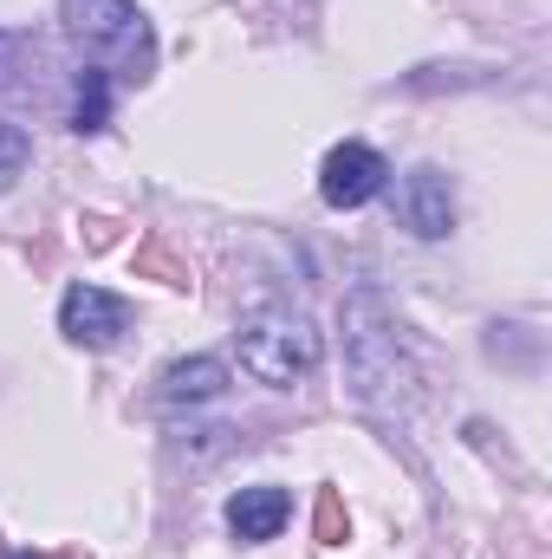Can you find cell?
Wrapping results in <instances>:
<instances>
[{
  "instance_id": "cell-1",
  "label": "cell",
  "mask_w": 552,
  "mask_h": 559,
  "mask_svg": "<svg viewBox=\"0 0 552 559\" xmlns=\"http://www.w3.org/2000/svg\"><path fill=\"white\" fill-rule=\"evenodd\" d=\"M65 20H72L79 46L111 59L118 72L143 79L156 66V39H149V20H143L137 0H65Z\"/></svg>"
},
{
  "instance_id": "cell-2",
  "label": "cell",
  "mask_w": 552,
  "mask_h": 559,
  "mask_svg": "<svg viewBox=\"0 0 552 559\" xmlns=\"http://www.w3.org/2000/svg\"><path fill=\"white\" fill-rule=\"evenodd\" d=\"M235 338H241V365L261 384H279V391L319 365V332L299 312H254V319H241Z\"/></svg>"
},
{
  "instance_id": "cell-3",
  "label": "cell",
  "mask_w": 552,
  "mask_h": 559,
  "mask_svg": "<svg viewBox=\"0 0 552 559\" xmlns=\"http://www.w3.org/2000/svg\"><path fill=\"white\" fill-rule=\"evenodd\" d=\"M59 332H65L72 345H85V352H105V345H118V338L131 332V299H118V293L79 280V286L65 293V306H59Z\"/></svg>"
},
{
  "instance_id": "cell-4",
  "label": "cell",
  "mask_w": 552,
  "mask_h": 559,
  "mask_svg": "<svg viewBox=\"0 0 552 559\" xmlns=\"http://www.w3.org/2000/svg\"><path fill=\"white\" fill-rule=\"evenodd\" d=\"M384 156L371 150V143H338L332 156H325V169H319V195L332 202V209H364L377 189H384Z\"/></svg>"
},
{
  "instance_id": "cell-5",
  "label": "cell",
  "mask_w": 552,
  "mask_h": 559,
  "mask_svg": "<svg viewBox=\"0 0 552 559\" xmlns=\"http://www.w3.org/2000/svg\"><path fill=\"white\" fill-rule=\"evenodd\" d=\"M404 222L422 241H442L455 228V189H448L442 169H416L410 182H404Z\"/></svg>"
},
{
  "instance_id": "cell-6",
  "label": "cell",
  "mask_w": 552,
  "mask_h": 559,
  "mask_svg": "<svg viewBox=\"0 0 552 559\" xmlns=\"http://www.w3.org/2000/svg\"><path fill=\"white\" fill-rule=\"evenodd\" d=\"M286 514H292V495L274 488V481H261V488H241L235 501H228V527L241 534V540H274L279 527H286Z\"/></svg>"
},
{
  "instance_id": "cell-7",
  "label": "cell",
  "mask_w": 552,
  "mask_h": 559,
  "mask_svg": "<svg viewBox=\"0 0 552 559\" xmlns=\"http://www.w3.org/2000/svg\"><path fill=\"white\" fill-rule=\"evenodd\" d=\"M228 391V365L221 358H182L163 371V397L169 404H202V397H221Z\"/></svg>"
},
{
  "instance_id": "cell-8",
  "label": "cell",
  "mask_w": 552,
  "mask_h": 559,
  "mask_svg": "<svg viewBox=\"0 0 552 559\" xmlns=\"http://www.w3.org/2000/svg\"><path fill=\"white\" fill-rule=\"evenodd\" d=\"M105 111H111V85H105V72H79L72 131H105Z\"/></svg>"
},
{
  "instance_id": "cell-9",
  "label": "cell",
  "mask_w": 552,
  "mask_h": 559,
  "mask_svg": "<svg viewBox=\"0 0 552 559\" xmlns=\"http://www.w3.org/2000/svg\"><path fill=\"white\" fill-rule=\"evenodd\" d=\"M312 527H319V547H345V534H351V514H345V501L325 488L319 495V514H312Z\"/></svg>"
},
{
  "instance_id": "cell-10",
  "label": "cell",
  "mask_w": 552,
  "mask_h": 559,
  "mask_svg": "<svg viewBox=\"0 0 552 559\" xmlns=\"http://www.w3.org/2000/svg\"><path fill=\"white\" fill-rule=\"evenodd\" d=\"M26 156H33V138H26L20 124H0V195H7V182L26 169Z\"/></svg>"
},
{
  "instance_id": "cell-11",
  "label": "cell",
  "mask_w": 552,
  "mask_h": 559,
  "mask_svg": "<svg viewBox=\"0 0 552 559\" xmlns=\"http://www.w3.org/2000/svg\"><path fill=\"white\" fill-rule=\"evenodd\" d=\"M20 559H33V554H20Z\"/></svg>"
}]
</instances>
